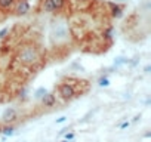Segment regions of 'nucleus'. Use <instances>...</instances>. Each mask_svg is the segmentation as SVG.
I'll use <instances>...</instances> for the list:
<instances>
[{
    "instance_id": "nucleus-1",
    "label": "nucleus",
    "mask_w": 151,
    "mask_h": 142,
    "mask_svg": "<svg viewBox=\"0 0 151 142\" xmlns=\"http://www.w3.org/2000/svg\"><path fill=\"white\" fill-rule=\"evenodd\" d=\"M18 61L21 62L22 65H27L30 67L33 64L39 61V53H37V49L33 48V46H25L19 50L18 53Z\"/></svg>"
},
{
    "instance_id": "nucleus-2",
    "label": "nucleus",
    "mask_w": 151,
    "mask_h": 142,
    "mask_svg": "<svg viewBox=\"0 0 151 142\" xmlns=\"http://www.w3.org/2000/svg\"><path fill=\"white\" fill-rule=\"evenodd\" d=\"M50 36L53 42H64L68 39V30L64 22H53L50 28Z\"/></svg>"
},
{
    "instance_id": "nucleus-3",
    "label": "nucleus",
    "mask_w": 151,
    "mask_h": 142,
    "mask_svg": "<svg viewBox=\"0 0 151 142\" xmlns=\"http://www.w3.org/2000/svg\"><path fill=\"white\" fill-rule=\"evenodd\" d=\"M58 92H59V96L62 99H73L76 96V89L73 84L70 83H62L58 86Z\"/></svg>"
},
{
    "instance_id": "nucleus-4",
    "label": "nucleus",
    "mask_w": 151,
    "mask_h": 142,
    "mask_svg": "<svg viewBox=\"0 0 151 142\" xmlns=\"http://www.w3.org/2000/svg\"><path fill=\"white\" fill-rule=\"evenodd\" d=\"M2 119H3L5 123H12V121H15L18 119V113H16L15 108H7V110H5Z\"/></svg>"
},
{
    "instance_id": "nucleus-5",
    "label": "nucleus",
    "mask_w": 151,
    "mask_h": 142,
    "mask_svg": "<svg viewBox=\"0 0 151 142\" xmlns=\"http://www.w3.org/2000/svg\"><path fill=\"white\" fill-rule=\"evenodd\" d=\"M28 11H30V5L25 2V0H21L19 3H18V6H16V15H27L28 13Z\"/></svg>"
},
{
    "instance_id": "nucleus-6",
    "label": "nucleus",
    "mask_w": 151,
    "mask_h": 142,
    "mask_svg": "<svg viewBox=\"0 0 151 142\" xmlns=\"http://www.w3.org/2000/svg\"><path fill=\"white\" fill-rule=\"evenodd\" d=\"M53 102H55V96H53L52 93H44V98H43V104H44V107H52L53 105Z\"/></svg>"
},
{
    "instance_id": "nucleus-7",
    "label": "nucleus",
    "mask_w": 151,
    "mask_h": 142,
    "mask_svg": "<svg viewBox=\"0 0 151 142\" xmlns=\"http://www.w3.org/2000/svg\"><path fill=\"white\" fill-rule=\"evenodd\" d=\"M110 6H111V15L115 16V18H119L121 15V7L119 5H114V3H110Z\"/></svg>"
},
{
    "instance_id": "nucleus-8",
    "label": "nucleus",
    "mask_w": 151,
    "mask_h": 142,
    "mask_svg": "<svg viewBox=\"0 0 151 142\" xmlns=\"http://www.w3.org/2000/svg\"><path fill=\"white\" fill-rule=\"evenodd\" d=\"M50 3H52V6H53V11H59V9L64 6L65 0H50Z\"/></svg>"
},
{
    "instance_id": "nucleus-9",
    "label": "nucleus",
    "mask_w": 151,
    "mask_h": 142,
    "mask_svg": "<svg viewBox=\"0 0 151 142\" xmlns=\"http://www.w3.org/2000/svg\"><path fill=\"white\" fill-rule=\"evenodd\" d=\"M13 5V0H0V9H9Z\"/></svg>"
},
{
    "instance_id": "nucleus-10",
    "label": "nucleus",
    "mask_w": 151,
    "mask_h": 142,
    "mask_svg": "<svg viewBox=\"0 0 151 142\" xmlns=\"http://www.w3.org/2000/svg\"><path fill=\"white\" fill-rule=\"evenodd\" d=\"M43 7H44V11H46V12H53V6L50 3V0H44Z\"/></svg>"
},
{
    "instance_id": "nucleus-11",
    "label": "nucleus",
    "mask_w": 151,
    "mask_h": 142,
    "mask_svg": "<svg viewBox=\"0 0 151 142\" xmlns=\"http://www.w3.org/2000/svg\"><path fill=\"white\" fill-rule=\"evenodd\" d=\"M108 84H110V82H108V78H105V77L99 78V86H108Z\"/></svg>"
},
{
    "instance_id": "nucleus-12",
    "label": "nucleus",
    "mask_w": 151,
    "mask_h": 142,
    "mask_svg": "<svg viewBox=\"0 0 151 142\" xmlns=\"http://www.w3.org/2000/svg\"><path fill=\"white\" fill-rule=\"evenodd\" d=\"M3 133H5V135H12V133H13V127H6V129H3Z\"/></svg>"
},
{
    "instance_id": "nucleus-13",
    "label": "nucleus",
    "mask_w": 151,
    "mask_h": 142,
    "mask_svg": "<svg viewBox=\"0 0 151 142\" xmlns=\"http://www.w3.org/2000/svg\"><path fill=\"white\" fill-rule=\"evenodd\" d=\"M73 138H74V133H67V135H65V139H67V141L73 139Z\"/></svg>"
},
{
    "instance_id": "nucleus-14",
    "label": "nucleus",
    "mask_w": 151,
    "mask_h": 142,
    "mask_svg": "<svg viewBox=\"0 0 151 142\" xmlns=\"http://www.w3.org/2000/svg\"><path fill=\"white\" fill-rule=\"evenodd\" d=\"M67 120V117H59L58 120H56V123H62V121H65Z\"/></svg>"
},
{
    "instance_id": "nucleus-15",
    "label": "nucleus",
    "mask_w": 151,
    "mask_h": 142,
    "mask_svg": "<svg viewBox=\"0 0 151 142\" xmlns=\"http://www.w3.org/2000/svg\"><path fill=\"white\" fill-rule=\"evenodd\" d=\"M6 31H7V30H3L2 33H0V37H5V34H6Z\"/></svg>"
},
{
    "instance_id": "nucleus-16",
    "label": "nucleus",
    "mask_w": 151,
    "mask_h": 142,
    "mask_svg": "<svg viewBox=\"0 0 151 142\" xmlns=\"http://www.w3.org/2000/svg\"><path fill=\"white\" fill-rule=\"evenodd\" d=\"M128 126H129V123H123V124H121V129H124V127H128Z\"/></svg>"
},
{
    "instance_id": "nucleus-17",
    "label": "nucleus",
    "mask_w": 151,
    "mask_h": 142,
    "mask_svg": "<svg viewBox=\"0 0 151 142\" xmlns=\"http://www.w3.org/2000/svg\"><path fill=\"white\" fill-rule=\"evenodd\" d=\"M77 2H86V0H77Z\"/></svg>"
},
{
    "instance_id": "nucleus-18",
    "label": "nucleus",
    "mask_w": 151,
    "mask_h": 142,
    "mask_svg": "<svg viewBox=\"0 0 151 142\" xmlns=\"http://www.w3.org/2000/svg\"><path fill=\"white\" fill-rule=\"evenodd\" d=\"M62 142H68V141H67V139H65V141H62Z\"/></svg>"
},
{
    "instance_id": "nucleus-19",
    "label": "nucleus",
    "mask_w": 151,
    "mask_h": 142,
    "mask_svg": "<svg viewBox=\"0 0 151 142\" xmlns=\"http://www.w3.org/2000/svg\"><path fill=\"white\" fill-rule=\"evenodd\" d=\"M119 2H124V0H119Z\"/></svg>"
}]
</instances>
